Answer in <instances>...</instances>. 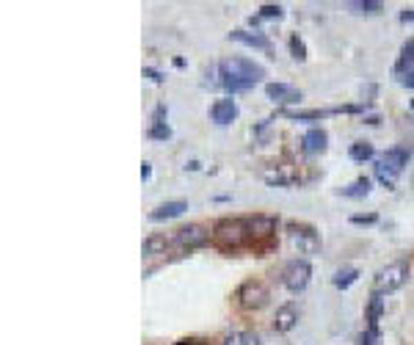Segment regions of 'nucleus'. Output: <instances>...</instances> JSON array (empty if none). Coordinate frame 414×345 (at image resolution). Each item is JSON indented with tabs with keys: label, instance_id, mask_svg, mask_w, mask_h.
<instances>
[{
	"label": "nucleus",
	"instance_id": "obj_6",
	"mask_svg": "<svg viewBox=\"0 0 414 345\" xmlns=\"http://www.w3.org/2000/svg\"><path fill=\"white\" fill-rule=\"evenodd\" d=\"M287 241L298 255H315L321 249V238L307 224H287Z\"/></svg>",
	"mask_w": 414,
	"mask_h": 345
},
{
	"label": "nucleus",
	"instance_id": "obj_17",
	"mask_svg": "<svg viewBox=\"0 0 414 345\" xmlns=\"http://www.w3.org/2000/svg\"><path fill=\"white\" fill-rule=\"evenodd\" d=\"M412 61H414V39H409V42H403V47H401V58L395 64V75H403L406 78V67H412Z\"/></svg>",
	"mask_w": 414,
	"mask_h": 345
},
{
	"label": "nucleus",
	"instance_id": "obj_15",
	"mask_svg": "<svg viewBox=\"0 0 414 345\" xmlns=\"http://www.w3.org/2000/svg\"><path fill=\"white\" fill-rule=\"evenodd\" d=\"M232 42H240V44H249V47H260V50H268L271 44L263 34H249V31H232L230 34Z\"/></svg>",
	"mask_w": 414,
	"mask_h": 345
},
{
	"label": "nucleus",
	"instance_id": "obj_24",
	"mask_svg": "<svg viewBox=\"0 0 414 345\" xmlns=\"http://www.w3.org/2000/svg\"><path fill=\"white\" fill-rule=\"evenodd\" d=\"M149 138H160V141H166V138H172V130L166 128L163 122H155V125L149 128Z\"/></svg>",
	"mask_w": 414,
	"mask_h": 345
},
{
	"label": "nucleus",
	"instance_id": "obj_12",
	"mask_svg": "<svg viewBox=\"0 0 414 345\" xmlns=\"http://www.w3.org/2000/svg\"><path fill=\"white\" fill-rule=\"evenodd\" d=\"M265 94H268V100H274L279 105H290V102H298L301 100V91L287 86V83H268Z\"/></svg>",
	"mask_w": 414,
	"mask_h": 345
},
{
	"label": "nucleus",
	"instance_id": "obj_10",
	"mask_svg": "<svg viewBox=\"0 0 414 345\" xmlns=\"http://www.w3.org/2000/svg\"><path fill=\"white\" fill-rule=\"evenodd\" d=\"M296 323H298V306L296 304H282L274 315V332L287 334V332L296 329Z\"/></svg>",
	"mask_w": 414,
	"mask_h": 345
},
{
	"label": "nucleus",
	"instance_id": "obj_23",
	"mask_svg": "<svg viewBox=\"0 0 414 345\" xmlns=\"http://www.w3.org/2000/svg\"><path fill=\"white\" fill-rule=\"evenodd\" d=\"M354 8H359V11H365V14H378V11H384V3H378V0H359V3H351Z\"/></svg>",
	"mask_w": 414,
	"mask_h": 345
},
{
	"label": "nucleus",
	"instance_id": "obj_20",
	"mask_svg": "<svg viewBox=\"0 0 414 345\" xmlns=\"http://www.w3.org/2000/svg\"><path fill=\"white\" fill-rule=\"evenodd\" d=\"M359 279V271L357 268H348V271H340L337 276H334V288H340V290H345V288H351L354 282Z\"/></svg>",
	"mask_w": 414,
	"mask_h": 345
},
{
	"label": "nucleus",
	"instance_id": "obj_29",
	"mask_svg": "<svg viewBox=\"0 0 414 345\" xmlns=\"http://www.w3.org/2000/svg\"><path fill=\"white\" fill-rule=\"evenodd\" d=\"M144 75H149V78H152V81H155V83H160V81H163V78H160V75H158V72H155V69H144Z\"/></svg>",
	"mask_w": 414,
	"mask_h": 345
},
{
	"label": "nucleus",
	"instance_id": "obj_8",
	"mask_svg": "<svg viewBox=\"0 0 414 345\" xmlns=\"http://www.w3.org/2000/svg\"><path fill=\"white\" fill-rule=\"evenodd\" d=\"M207 241H210V229H205L202 224H188L183 229H177V235H174L177 249H199Z\"/></svg>",
	"mask_w": 414,
	"mask_h": 345
},
{
	"label": "nucleus",
	"instance_id": "obj_2",
	"mask_svg": "<svg viewBox=\"0 0 414 345\" xmlns=\"http://www.w3.org/2000/svg\"><path fill=\"white\" fill-rule=\"evenodd\" d=\"M213 243L224 252H237L243 246L251 243V235H249V224L246 218H221L216 221L213 226Z\"/></svg>",
	"mask_w": 414,
	"mask_h": 345
},
{
	"label": "nucleus",
	"instance_id": "obj_13",
	"mask_svg": "<svg viewBox=\"0 0 414 345\" xmlns=\"http://www.w3.org/2000/svg\"><path fill=\"white\" fill-rule=\"evenodd\" d=\"M326 141H329L326 130L312 128L310 133H304V138H301V147H304V152L315 155V152H323V149H326Z\"/></svg>",
	"mask_w": 414,
	"mask_h": 345
},
{
	"label": "nucleus",
	"instance_id": "obj_25",
	"mask_svg": "<svg viewBox=\"0 0 414 345\" xmlns=\"http://www.w3.org/2000/svg\"><path fill=\"white\" fill-rule=\"evenodd\" d=\"M282 14H284V11H282V6H274V3H265V6L260 8V17H265V20H274V17L279 20Z\"/></svg>",
	"mask_w": 414,
	"mask_h": 345
},
{
	"label": "nucleus",
	"instance_id": "obj_1",
	"mask_svg": "<svg viewBox=\"0 0 414 345\" xmlns=\"http://www.w3.org/2000/svg\"><path fill=\"white\" fill-rule=\"evenodd\" d=\"M219 72H221V83L235 91H249L254 83H260L265 78V69L249 58H227L219 64Z\"/></svg>",
	"mask_w": 414,
	"mask_h": 345
},
{
	"label": "nucleus",
	"instance_id": "obj_28",
	"mask_svg": "<svg viewBox=\"0 0 414 345\" xmlns=\"http://www.w3.org/2000/svg\"><path fill=\"white\" fill-rule=\"evenodd\" d=\"M359 343L362 345H375V334H373V332H370V334H362V337H359Z\"/></svg>",
	"mask_w": 414,
	"mask_h": 345
},
{
	"label": "nucleus",
	"instance_id": "obj_18",
	"mask_svg": "<svg viewBox=\"0 0 414 345\" xmlns=\"http://www.w3.org/2000/svg\"><path fill=\"white\" fill-rule=\"evenodd\" d=\"M340 194H343V196H351V199L368 196V194H370V180H368V177H359V180H354L348 188H343Z\"/></svg>",
	"mask_w": 414,
	"mask_h": 345
},
{
	"label": "nucleus",
	"instance_id": "obj_31",
	"mask_svg": "<svg viewBox=\"0 0 414 345\" xmlns=\"http://www.w3.org/2000/svg\"><path fill=\"white\" fill-rule=\"evenodd\" d=\"M401 83H403V86H412L414 88V72H409L406 78H401Z\"/></svg>",
	"mask_w": 414,
	"mask_h": 345
},
{
	"label": "nucleus",
	"instance_id": "obj_22",
	"mask_svg": "<svg viewBox=\"0 0 414 345\" xmlns=\"http://www.w3.org/2000/svg\"><path fill=\"white\" fill-rule=\"evenodd\" d=\"M290 53H293V58H296V61H304V58H307V47H304V42H301V36H298V34H293V36H290Z\"/></svg>",
	"mask_w": 414,
	"mask_h": 345
},
{
	"label": "nucleus",
	"instance_id": "obj_30",
	"mask_svg": "<svg viewBox=\"0 0 414 345\" xmlns=\"http://www.w3.org/2000/svg\"><path fill=\"white\" fill-rule=\"evenodd\" d=\"M401 20H403V22L414 20V8H406V11H401Z\"/></svg>",
	"mask_w": 414,
	"mask_h": 345
},
{
	"label": "nucleus",
	"instance_id": "obj_19",
	"mask_svg": "<svg viewBox=\"0 0 414 345\" xmlns=\"http://www.w3.org/2000/svg\"><path fill=\"white\" fill-rule=\"evenodd\" d=\"M224 345H260V337L254 332H232L227 334Z\"/></svg>",
	"mask_w": 414,
	"mask_h": 345
},
{
	"label": "nucleus",
	"instance_id": "obj_21",
	"mask_svg": "<svg viewBox=\"0 0 414 345\" xmlns=\"http://www.w3.org/2000/svg\"><path fill=\"white\" fill-rule=\"evenodd\" d=\"M348 155H351L354 161H370V158H373V147H370L368 141H357V144H351Z\"/></svg>",
	"mask_w": 414,
	"mask_h": 345
},
{
	"label": "nucleus",
	"instance_id": "obj_5",
	"mask_svg": "<svg viewBox=\"0 0 414 345\" xmlns=\"http://www.w3.org/2000/svg\"><path fill=\"white\" fill-rule=\"evenodd\" d=\"M409 279V262L406 259H395L389 265H384L375 276V293H395L398 288H403Z\"/></svg>",
	"mask_w": 414,
	"mask_h": 345
},
{
	"label": "nucleus",
	"instance_id": "obj_9",
	"mask_svg": "<svg viewBox=\"0 0 414 345\" xmlns=\"http://www.w3.org/2000/svg\"><path fill=\"white\" fill-rule=\"evenodd\" d=\"M246 224H249V235H251V243H265V241H271V238H274L276 218L257 213V216L246 218Z\"/></svg>",
	"mask_w": 414,
	"mask_h": 345
},
{
	"label": "nucleus",
	"instance_id": "obj_26",
	"mask_svg": "<svg viewBox=\"0 0 414 345\" xmlns=\"http://www.w3.org/2000/svg\"><path fill=\"white\" fill-rule=\"evenodd\" d=\"M351 221H354V224H373V221H375V213H368V216H354Z\"/></svg>",
	"mask_w": 414,
	"mask_h": 345
},
{
	"label": "nucleus",
	"instance_id": "obj_32",
	"mask_svg": "<svg viewBox=\"0 0 414 345\" xmlns=\"http://www.w3.org/2000/svg\"><path fill=\"white\" fill-rule=\"evenodd\" d=\"M149 174H152L149 163H144V166H141V177H144V180H149Z\"/></svg>",
	"mask_w": 414,
	"mask_h": 345
},
{
	"label": "nucleus",
	"instance_id": "obj_14",
	"mask_svg": "<svg viewBox=\"0 0 414 345\" xmlns=\"http://www.w3.org/2000/svg\"><path fill=\"white\" fill-rule=\"evenodd\" d=\"M185 210H188V205H185V202H166V205L155 208V210L149 213V218H152V221H169V218L183 216Z\"/></svg>",
	"mask_w": 414,
	"mask_h": 345
},
{
	"label": "nucleus",
	"instance_id": "obj_16",
	"mask_svg": "<svg viewBox=\"0 0 414 345\" xmlns=\"http://www.w3.org/2000/svg\"><path fill=\"white\" fill-rule=\"evenodd\" d=\"M169 246H174L172 238H166V235H149V238L144 241V255H160V252H166Z\"/></svg>",
	"mask_w": 414,
	"mask_h": 345
},
{
	"label": "nucleus",
	"instance_id": "obj_3",
	"mask_svg": "<svg viewBox=\"0 0 414 345\" xmlns=\"http://www.w3.org/2000/svg\"><path fill=\"white\" fill-rule=\"evenodd\" d=\"M235 299H237V306L246 309V312H257L263 309L265 304L271 302V290L263 279H246L237 290H235Z\"/></svg>",
	"mask_w": 414,
	"mask_h": 345
},
{
	"label": "nucleus",
	"instance_id": "obj_7",
	"mask_svg": "<svg viewBox=\"0 0 414 345\" xmlns=\"http://www.w3.org/2000/svg\"><path fill=\"white\" fill-rule=\"evenodd\" d=\"M310 279H312V268H310L307 259H290V262L282 268V285H284L290 293L307 290Z\"/></svg>",
	"mask_w": 414,
	"mask_h": 345
},
{
	"label": "nucleus",
	"instance_id": "obj_27",
	"mask_svg": "<svg viewBox=\"0 0 414 345\" xmlns=\"http://www.w3.org/2000/svg\"><path fill=\"white\" fill-rule=\"evenodd\" d=\"M174 345H207L205 340H199V337H185V340H177Z\"/></svg>",
	"mask_w": 414,
	"mask_h": 345
},
{
	"label": "nucleus",
	"instance_id": "obj_11",
	"mask_svg": "<svg viewBox=\"0 0 414 345\" xmlns=\"http://www.w3.org/2000/svg\"><path fill=\"white\" fill-rule=\"evenodd\" d=\"M235 116H237V105H235V100H230V97L216 100L210 105V119L216 125H230V122H235Z\"/></svg>",
	"mask_w": 414,
	"mask_h": 345
},
{
	"label": "nucleus",
	"instance_id": "obj_4",
	"mask_svg": "<svg viewBox=\"0 0 414 345\" xmlns=\"http://www.w3.org/2000/svg\"><path fill=\"white\" fill-rule=\"evenodd\" d=\"M406 166H409V149L392 147V149H387V152L381 155V161H378V166H375V174H378V180H381L387 188H392V185H395V177L403 172Z\"/></svg>",
	"mask_w": 414,
	"mask_h": 345
}]
</instances>
